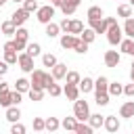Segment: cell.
Returning <instances> with one entry per match:
<instances>
[{
    "label": "cell",
    "instance_id": "484cf974",
    "mask_svg": "<svg viewBox=\"0 0 134 134\" xmlns=\"http://www.w3.org/2000/svg\"><path fill=\"white\" fill-rule=\"evenodd\" d=\"M86 17H88V19H103V17H105V13H103V8H100V6H90V8H88V13H86Z\"/></svg>",
    "mask_w": 134,
    "mask_h": 134
},
{
    "label": "cell",
    "instance_id": "1f68e13d",
    "mask_svg": "<svg viewBox=\"0 0 134 134\" xmlns=\"http://www.w3.org/2000/svg\"><path fill=\"white\" fill-rule=\"evenodd\" d=\"M88 46H90L88 42H84L82 38H77V42H75V46H73V50H75L77 54H86V52H88Z\"/></svg>",
    "mask_w": 134,
    "mask_h": 134
},
{
    "label": "cell",
    "instance_id": "e0dca14e",
    "mask_svg": "<svg viewBox=\"0 0 134 134\" xmlns=\"http://www.w3.org/2000/svg\"><path fill=\"white\" fill-rule=\"evenodd\" d=\"M44 34H46L48 38H57V36L61 34V25H59V23H54V21H50V23H46Z\"/></svg>",
    "mask_w": 134,
    "mask_h": 134
},
{
    "label": "cell",
    "instance_id": "c3c4849f",
    "mask_svg": "<svg viewBox=\"0 0 134 134\" xmlns=\"http://www.w3.org/2000/svg\"><path fill=\"white\" fill-rule=\"evenodd\" d=\"M69 21H71V19H67V17H65V19L59 23V25H61V31H65V34L69 31Z\"/></svg>",
    "mask_w": 134,
    "mask_h": 134
},
{
    "label": "cell",
    "instance_id": "816d5d0a",
    "mask_svg": "<svg viewBox=\"0 0 134 134\" xmlns=\"http://www.w3.org/2000/svg\"><path fill=\"white\" fill-rule=\"evenodd\" d=\"M63 4H69V6H75V8H77V6L82 4V0H63Z\"/></svg>",
    "mask_w": 134,
    "mask_h": 134
},
{
    "label": "cell",
    "instance_id": "d4e9b609",
    "mask_svg": "<svg viewBox=\"0 0 134 134\" xmlns=\"http://www.w3.org/2000/svg\"><path fill=\"white\" fill-rule=\"evenodd\" d=\"M73 132H77V134H92V132H94V128H92L90 124H86V121H77Z\"/></svg>",
    "mask_w": 134,
    "mask_h": 134
},
{
    "label": "cell",
    "instance_id": "681fc988",
    "mask_svg": "<svg viewBox=\"0 0 134 134\" xmlns=\"http://www.w3.org/2000/svg\"><path fill=\"white\" fill-rule=\"evenodd\" d=\"M2 50H17V48H15V40H8V42H4Z\"/></svg>",
    "mask_w": 134,
    "mask_h": 134
},
{
    "label": "cell",
    "instance_id": "9a60e30c",
    "mask_svg": "<svg viewBox=\"0 0 134 134\" xmlns=\"http://www.w3.org/2000/svg\"><path fill=\"white\" fill-rule=\"evenodd\" d=\"M109 90V80L105 75H98L94 80V92H107Z\"/></svg>",
    "mask_w": 134,
    "mask_h": 134
},
{
    "label": "cell",
    "instance_id": "8992f818",
    "mask_svg": "<svg viewBox=\"0 0 134 134\" xmlns=\"http://www.w3.org/2000/svg\"><path fill=\"white\" fill-rule=\"evenodd\" d=\"M29 15H31V13H27V10L21 6V8H17V10L10 15V21H13L17 27H21V25H25V21L29 19Z\"/></svg>",
    "mask_w": 134,
    "mask_h": 134
},
{
    "label": "cell",
    "instance_id": "7a4b0ae2",
    "mask_svg": "<svg viewBox=\"0 0 134 134\" xmlns=\"http://www.w3.org/2000/svg\"><path fill=\"white\" fill-rule=\"evenodd\" d=\"M73 115H75L77 121H88V117H90V107H88V103L82 100V98L73 100Z\"/></svg>",
    "mask_w": 134,
    "mask_h": 134
},
{
    "label": "cell",
    "instance_id": "cb8c5ba5",
    "mask_svg": "<svg viewBox=\"0 0 134 134\" xmlns=\"http://www.w3.org/2000/svg\"><path fill=\"white\" fill-rule=\"evenodd\" d=\"M80 38H82L84 42H88V44H92V42H94V38H96V31H94L92 27H84V31L80 34Z\"/></svg>",
    "mask_w": 134,
    "mask_h": 134
},
{
    "label": "cell",
    "instance_id": "f5cc1de1",
    "mask_svg": "<svg viewBox=\"0 0 134 134\" xmlns=\"http://www.w3.org/2000/svg\"><path fill=\"white\" fill-rule=\"evenodd\" d=\"M2 92H8V84L6 82H0V94Z\"/></svg>",
    "mask_w": 134,
    "mask_h": 134
},
{
    "label": "cell",
    "instance_id": "ffe728a7",
    "mask_svg": "<svg viewBox=\"0 0 134 134\" xmlns=\"http://www.w3.org/2000/svg\"><path fill=\"white\" fill-rule=\"evenodd\" d=\"M132 15H134V6H132V4H119V6H117V17L128 19V17H132Z\"/></svg>",
    "mask_w": 134,
    "mask_h": 134
},
{
    "label": "cell",
    "instance_id": "6f0895ef",
    "mask_svg": "<svg viewBox=\"0 0 134 134\" xmlns=\"http://www.w3.org/2000/svg\"><path fill=\"white\" fill-rule=\"evenodd\" d=\"M13 2H23V0H13Z\"/></svg>",
    "mask_w": 134,
    "mask_h": 134
},
{
    "label": "cell",
    "instance_id": "f546056e",
    "mask_svg": "<svg viewBox=\"0 0 134 134\" xmlns=\"http://www.w3.org/2000/svg\"><path fill=\"white\" fill-rule=\"evenodd\" d=\"M27 96H29L34 103H38V100L44 98V90H42V88H29V90H27Z\"/></svg>",
    "mask_w": 134,
    "mask_h": 134
},
{
    "label": "cell",
    "instance_id": "f907efd6",
    "mask_svg": "<svg viewBox=\"0 0 134 134\" xmlns=\"http://www.w3.org/2000/svg\"><path fill=\"white\" fill-rule=\"evenodd\" d=\"M6 71H8V63L6 61H0V75H4Z\"/></svg>",
    "mask_w": 134,
    "mask_h": 134
},
{
    "label": "cell",
    "instance_id": "4dcf8cb0",
    "mask_svg": "<svg viewBox=\"0 0 134 134\" xmlns=\"http://www.w3.org/2000/svg\"><path fill=\"white\" fill-rule=\"evenodd\" d=\"M109 100H111V94H109V92H96V100H94V103H96L98 107H107Z\"/></svg>",
    "mask_w": 134,
    "mask_h": 134
},
{
    "label": "cell",
    "instance_id": "5b68a950",
    "mask_svg": "<svg viewBox=\"0 0 134 134\" xmlns=\"http://www.w3.org/2000/svg\"><path fill=\"white\" fill-rule=\"evenodd\" d=\"M17 63H19L21 71H25V73H31V71H34V57H31V54H27V52H21Z\"/></svg>",
    "mask_w": 134,
    "mask_h": 134
},
{
    "label": "cell",
    "instance_id": "603a6c76",
    "mask_svg": "<svg viewBox=\"0 0 134 134\" xmlns=\"http://www.w3.org/2000/svg\"><path fill=\"white\" fill-rule=\"evenodd\" d=\"M121 29H124V34H126L128 38L134 40V17H128V19L124 21V27H121Z\"/></svg>",
    "mask_w": 134,
    "mask_h": 134
},
{
    "label": "cell",
    "instance_id": "ab89813d",
    "mask_svg": "<svg viewBox=\"0 0 134 134\" xmlns=\"http://www.w3.org/2000/svg\"><path fill=\"white\" fill-rule=\"evenodd\" d=\"M23 8L27 13H36L40 8V4H38V0H23Z\"/></svg>",
    "mask_w": 134,
    "mask_h": 134
},
{
    "label": "cell",
    "instance_id": "680465c9",
    "mask_svg": "<svg viewBox=\"0 0 134 134\" xmlns=\"http://www.w3.org/2000/svg\"><path fill=\"white\" fill-rule=\"evenodd\" d=\"M130 4H132V6H134V0H130Z\"/></svg>",
    "mask_w": 134,
    "mask_h": 134
},
{
    "label": "cell",
    "instance_id": "83f0119b",
    "mask_svg": "<svg viewBox=\"0 0 134 134\" xmlns=\"http://www.w3.org/2000/svg\"><path fill=\"white\" fill-rule=\"evenodd\" d=\"M57 63H59V61H57V57H54L52 52H46V54H42V65H44V67H50V69H52Z\"/></svg>",
    "mask_w": 134,
    "mask_h": 134
},
{
    "label": "cell",
    "instance_id": "9c48e42d",
    "mask_svg": "<svg viewBox=\"0 0 134 134\" xmlns=\"http://www.w3.org/2000/svg\"><path fill=\"white\" fill-rule=\"evenodd\" d=\"M103 128L107 130V132H117L119 128H121V124H119V119L115 117V115H105V124H103Z\"/></svg>",
    "mask_w": 134,
    "mask_h": 134
},
{
    "label": "cell",
    "instance_id": "6da1fadb",
    "mask_svg": "<svg viewBox=\"0 0 134 134\" xmlns=\"http://www.w3.org/2000/svg\"><path fill=\"white\" fill-rule=\"evenodd\" d=\"M29 82H31V88H42V90H46L48 84H52V82H57V80H54L52 73H46L44 69H34Z\"/></svg>",
    "mask_w": 134,
    "mask_h": 134
},
{
    "label": "cell",
    "instance_id": "7dc6e473",
    "mask_svg": "<svg viewBox=\"0 0 134 134\" xmlns=\"http://www.w3.org/2000/svg\"><path fill=\"white\" fill-rule=\"evenodd\" d=\"M124 94H126V96H134V82L124 86Z\"/></svg>",
    "mask_w": 134,
    "mask_h": 134
},
{
    "label": "cell",
    "instance_id": "5bb4252c",
    "mask_svg": "<svg viewBox=\"0 0 134 134\" xmlns=\"http://www.w3.org/2000/svg\"><path fill=\"white\" fill-rule=\"evenodd\" d=\"M77 86H80V92H82V94H88V92L94 90V80H92V77H82Z\"/></svg>",
    "mask_w": 134,
    "mask_h": 134
},
{
    "label": "cell",
    "instance_id": "4fadbf2b",
    "mask_svg": "<svg viewBox=\"0 0 134 134\" xmlns=\"http://www.w3.org/2000/svg\"><path fill=\"white\" fill-rule=\"evenodd\" d=\"M6 119H8L10 124L21 119V109H19V105H10V107H6Z\"/></svg>",
    "mask_w": 134,
    "mask_h": 134
},
{
    "label": "cell",
    "instance_id": "3957f363",
    "mask_svg": "<svg viewBox=\"0 0 134 134\" xmlns=\"http://www.w3.org/2000/svg\"><path fill=\"white\" fill-rule=\"evenodd\" d=\"M54 8L57 6H52V4H46V6H40L38 10H36V19L42 23V25H46V23H50L52 21V17H54Z\"/></svg>",
    "mask_w": 134,
    "mask_h": 134
},
{
    "label": "cell",
    "instance_id": "4316f807",
    "mask_svg": "<svg viewBox=\"0 0 134 134\" xmlns=\"http://www.w3.org/2000/svg\"><path fill=\"white\" fill-rule=\"evenodd\" d=\"M25 52H27V54H31V57L36 59V57H40V54H42V46H40L38 42H31V44H27Z\"/></svg>",
    "mask_w": 134,
    "mask_h": 134
},
{
    "label": "cell",
    "instance_id": "ee69618b",
    "mask_svg": "<svg viewBox=\"0 0 134 134\" xmlns=\"http://www.w3.org/2000/svg\"><path fill=\"white\" fill-rule=\"evenodd\" d=\"M75 10H77L75 6H69V4H61V13H63L65 17H71V15L75 13Z\"/></svg>",
    "mask_w": 134,
    "mask_h": 134
},
{
    "label": "cell",
    "instance_id": "ba28073f",
    "mask_svg": "<svg viewBox=\"0 0 134 134\" xmlns=\"http://www.w3.org/2000/svg\"><path fill=\"white\" fill-rule=\"evenodd\" d=\"M119 61H121V54H119L117 50H107V52H105V65H107V67L113 69V67L119 65Z\"/></svg>",
    "mask_w": 134,
    "mask_h": 134
},
{
    "label": "cell",
    "instance_id": "b9f144b4",
    "mask_svg": "<svg viewBox=\"0 0 134 134\" xmlns=\"http://www.w3.org/2000/svg\"><path fill=\"white\" fill-rule=\"evenodd\" d=\"M25 126L21 124V121H13V126H10V134H25Z\"/></svg>",
    "mask_w": 134,
    "mask_h": 134
},
{
    "label": "cell",
    "instance_id": "91938a15",
    "mask_svg": "<svg viewBox=\"0 0 134 134\" xmlns=\"http://www.w3.org/2000/svg\"><path fill=\"white\" fill-rule=\"evenodd\" d=\"M132 17H134V15H132Z\"/></svg>",
    "mask_w": 134,
    "mask_h": 134
},
{
    "label": "cell",
    "instance_id": "52a82bcc",
    "mask_svg": "<svg viewBox=\"0 0 134 134\" xmlns=\"http://www.w3.org/2000/svg\"><path fill=\"white\" fill-rule=\"evenodd\" d=\"M88 23H90V27H92L96 34H107V29H109V23H107L105 17H103V19H88Z\"/></svg>",
    "mask_w": 134,
    "mask_h": 134
},
{
    "label": "cell",
    "instance_id": "2e32d148",
    "mask_svg": "<svg viewBox=\"0 0 134 134\" xmlns=\"http://www.w3.org/2000/svg\"><path fill=\"white\" fill-rule=\"evenodd\" d=\"M84 31V23L80 21V19H71L69 21V31L67 34H73V36H80Z\"/></svg>",
    "mask_w": 134,
    "mask_h": 134
},
{
    "label": "cell",
    "instance_id": "60d3db41",
    "mask_svg": "<svg viewBox=\"0 0 134 134\" xmlns=\"http://www.w3.org/2000/svg\"><path fill=\"white\" fill-rule=\"evenodd\" d=\"M31 126H34V130L42 132V130H46V119H44V117H34Z\"/></svg>",
    "mask_w": 134,
    "mask_h": 134
},
{
    "label": "cell",
    "instance_id": "30bf717a",
    "mask_svg": "<svg viewBox=\"0 0 134 134\" xmlns=\"http://www.w3.org/2000/svg\"><path fill=\"white\" fill-rule=\"evenodd\" d=\"M63 94L69 98V100H77L80 98V86L77 84H65V88H63Z\"/></svg>",
    "mask_w": 134,
    "mask_h": 134
},
{
    "label": "cell",
    "instance_id": "d6a6232c",
    "mask_svg": "<svg viewBox=\"0 0 134 134\" xmlns=\"http://www.w3.org/2000/svg\"><path fill=\"white\" fill-rule=\"evenodd\" d=\"M132 38H124L121 42H119V52H124V54H130V50H132Z\"/></svg>",
    "mask_w": 134,
    "mask_h": 134
},
{
    "label": "cell",
    "instance_id": "d590c367",
    "mask_svg": "<svg viewBox=\"0 0 134 134\" xmlns=\"http://www.w3.org/2000/svg\"><path fill=\"white\" fill-rule=\"evenodd\" d=\"M4 61H6L8 65H15V63L19 61V54H17V50H4Z\"/></svg>",
    "mask_w": 134,
    "mask_h": 134
},
{
    "label": "cell",
    "instance_id": "bcb514c9",
    "mask_svg": "<svg viewBox=\"0 0 134 134\" xmlns=\"http://www.w3.org/2000/svg\"><path fill=\"white\" fill-rule=\"evenodd\" d=\"M15 48H17V52H19V50H25V48H27V40H19V38H15Z\"/></svg>",
    "mask_w": 134,
    "mask_h": 134
},
{
    "label": "cell",
    "instance_id": "f6af8a7d",
    "mask_svg": "<svg viewBox=\"0 0 134 134\" xmlns=\"http://www.w3.org/2000/svg\"><path fill=\"white\" fill-rule=\"evenodd\" d=\"M10 96H13V105H19V103L23 100V92H19V90H13Z\"/></svg>",
    "mask_w": 134,
    "mask_h": 134
},
{
    "label": "cell",
    "instance_id": "db71d44e",
    "mask_svg": "<svg viewBox=\"0 0 134 134\" xmlns=\"http://www.w3.org/2000/svg\"><path fill=\"white\" fill-rule=\"evenodd\" d=\"M50 4H52V6H59V8H61V4H63V0H50Z\"/></svg>",
    "mask_w": 134,
    "mask_h": 134
},
{
    "label": "cell",
    "instance_id": "8d00e7d4",
    "mask_svg": "<svg viewBox=\"0 0 134 134\" xmlns=\"http://www.w3.org/2000/svg\"><path fill=\"white\" fill-rule=\"evenodd\" d=\"M80 80H82V75L77 71H67V75H65V82L67 84H80Z\"/></svg>",
    "mask_w": 134,
    "mask_h": 134
},
{
    "label": "cell",
    "instance_id": "d6986e66",
    "mask_svg": "<svg viewBox=\"0 0 134 134\" xmlns=\"http://www.w3.org/2000/svg\"><path fill=\"white\" fill-rule=\"evenodd\" d=\"M88 124H90L94 130H96V128H103V124H105V115H100V113H90Z\"/></svg>",
    "mask_w": 134,
    "mask_h": 134
},
{
    "label": "cell",
    "instance_id": "ac0fdd59",
    "mask_svg": "<svg viewBox=\"0 0 134 134\" xmlns=\"http://www.w3.org/2000/svg\"><path fill=\"white\" fill-rule=\"evenodd\" d=\"M52 75H54V80H65V75H67V65H65V63H57V65L52 67Z\"/></svg>",
    "mask_w": 134,
    "mask_h": 134
},
{
    "label": "cell",
    "instance_id": "e575fe53",
    "mask_svg": "<svg viewBox=\"0 0 134 134\" xmlns=\"http://www.w3.org/2000/svg\"><path fill=\"white\" fill-rule=\"evenodd\" d=\"M59 128H61L59 117H46V130H48V132H54V130H59Z\"/></svg>",
    "mask_w": 134,
    "mask_h": 134
},
{
    "label": "cell",
    "instance_id": "7bdbcfd3",
    "mask_svg": "<svg viewBox=\"0 0 134 134\" xmlns=\"http://www.w3.org/2000/svg\"><path fill=\"white\" fill-rule=\"evenodd\" d=\"M15 38H19V40H27L29 38V31L21 25V27H17V31H15Z\"/></svg>",
    "mask_w": 134,
    "mask_h": 134
},
{
    "label": "cell",
    "instance_id": "8fae6325",
    "mask_svg": "<svg viewBox=\"0 0 134 134\" xmlns=\"http://www.w3.org/2000/svg\"><path fill=\"white\" fill-rule=\"evenodd\" d=\"M77 38H80V36H73V34H63V36H61V46H63L65 50H73V46H75Z\"/></svg>",
    "mask_w": 134,
    "mask_h": 134
},
{
    "label": "cell",
    "instance_id": "7402d4cb",
    "mask_svg": "<svg viewBox=\"0 0 134 134\" xmlns=\"http://www.w3.org/2000/svg\"><path fill=\"white\" fill-rule=\"evenodd\" d=\"M29 88H31V82H29L27 77H19V80L15 82V90H19V92H23V94H25Z\"/></svg>",
    "mask_w": 134,
    "mask_h": 134
},
{
    "label": "cell",
    "instance_id": "11a10c76",
    "mask_svg": "<svg viewBox=\"0 0 134 134\" xmlns=\"http://www.w3.org/2000/svg\"><path fill=\"white\" fill-rule=\"evenodd\" d=\"M6 2H8V0H0V6H4V4H6Z\"/></svg>",
    "mask_w": 134,
    "mask_h": 134
},
{
    "label": "cell",
    "instance_id": "74e56055",
    "mask_svg": "<svg viewBox=\"0 0 134 134\" xmlns=\"http://www.w3.org/2000/svg\"><path fill=\"white\" fill-rule=\"evenodd\" d=\"M75 124H77L75 115H73V117H65V119L61 121V128H65V130H75Z\"/></svg>",
    "mask_w": 134,
    "mask_h": 134
},
{
    "label": "cell",
    "instance_id": "7c38bea8",
    "mask_svg": "<svg viewBox=\"0 0 134 134\" xmlns=\"http://www.w3.org/2000/svg\"><path fill=\"white\" fill-rule=\"evenodd\" d=\"M119 117H126V119L134 117V100H126L119 107Z\"/></svg>",
    "mask_w": 134,
    "mask_h": 134
},
{
    "label": "cell",
    "instance_id": "9f6ffc18",
    "mask_svg": "<svg viewBox=\"0 0 134 134\" xmlns=\"http://www.w3.org/2000/svg\"><path fill=\"white\" fill-rule=\"evenodd\" d=\"M130 54H132V57H134V44H132V50H130Z\"/></svg>",
    "mask_w": 134,
    "mask_h": 134
},
{
    "label": "cell",
    "instance_id": "277c9868",
    "mask_svg": "<svg viewBox=\"0 0 134 134\" xmlns=\"http://www.w3.org/2000/svg\"><path fill=\"white\" fill-rule=\"evenodd\" d=\"M107 40H109L111 46H119V42L124 40V29H121L117 23L109 25V29H107Z\"/></svg>",
    "mask_w": 134,
    "mask_h": 134
},
{
    "label": "cell",
    "instance_id": "f35d334b",
    "mask_svg": "<svg viewBox=\"0 0 134 134\" xmlns=\"http://www.w3.org/2000/svg\"><path fill=\"white\" fill-rule=\"evenodd\" d=\"M10 105H13L10 90H8V92H2V94H0V107H4V109H6V107H10Z\"/></svg>",
    "mask_w": 134,
    "mask_h": 134
},
{
    "label": "cell",
    "instance_id": "44dd1931",
    "mask_svg": "<svg viewBox=\"0 0 134 134\" xmlns=\"http://www.w3.org/2000/svg\"><path fill=\"white\" fill-rule=\"evenodd\" d=\"M0 29H2V34H4V36H15V31H17V25H15V23L8 19V21H2Z\"/></svg>",
    "mask_w": 134,
    "mask_h": 134
},
{
    "label": "cell",
    "instance_id": "836d02e7",
    "mask_svg": "<svg viewBox=\"0 0 134 134\" xmlns=\"http://www.w3.org/2000/svg\"><path fill=\"white\" fill-rule=\"evenodd\" d=\"M46 92H48L50 96H54V98H57V96H61V94H63V88H61V86H59L57 82H52V84H48Z\"/></svg>",
    "mask_w": 134,
    "mask_h": 134
},
{
    "label": "cell",
    "instance_id": "f1b7e54d",
    "mask_svg": "<svg viewBox=\"0 0 134 134\" xmlns=\"http://www.w3.org/2000/svg\"><path fill=\"white\" fill-rule=\"evenodd\" d=\"M111 96H119V94H124V86L119 84V82H109V90H107Z\"/></svg>",
    "mask_w": 134,
    "mask_h": 134
}]
</instances>
